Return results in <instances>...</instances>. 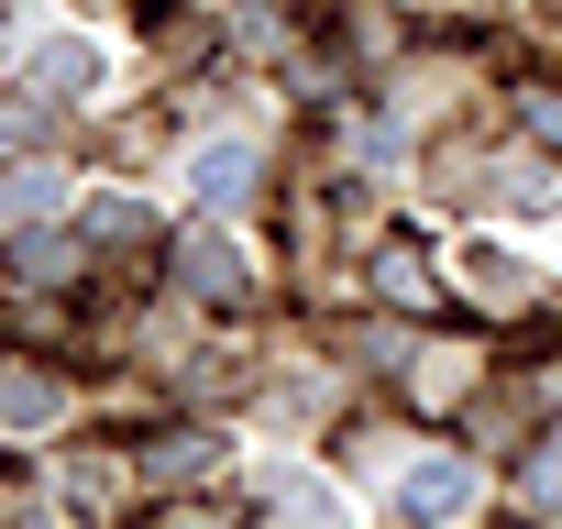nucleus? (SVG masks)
<instances>
[{
  "instance_id": "f257e3e1",
  "label": "nucleus",
  "mask_w": 562,
  "mask_h": 529,
  "mask_svg": "<svg viewBox=\"0 0 562 529\" xmlns=\"http://www.w3.org/2000/svg\"><path fill=\"white\" fill-rule=\"evenodd\" d=\"M100 78H111V56H100L89 34H45V45L23 56V100H45V111H78V100H100Z\"/></svg>"
},
{
  "instance_id": "f03ea898",
  "label": "nucleus",
  "mask_w": 562,
  "mask_h": 529,
  "mask_svg": "<svg viewBox=\"0 0 562 529\" xmlns=\"http://www.w3.org/2000/svg\"><path fill=\"white\" fill-rule=\"evenodd\" d=\"M474 496H485V485H474V463H463V452H419V463L397 474V518H408V529H452Z\"/></svg>"
},
{
  "instance_id": "7ed1b4c3",
  "label": "nucleus",
  "mask_w": 562,
  "mask_h": 529,
  "mask_svg": "<svg viewBox=\"0 0 562 529\" xmlns=\"http://www.w3.org/2000/svg\"><path fill=\"white\" fill-rule=\"evenodd\" d=\"M188 199H199L210 221L243 210V199H254V144H199V155H188Z\"/></svg>"
},
{
  "instance_id": "20e7f679",
  "label": "nucleus",
  "mask_w": 562,
  "mask_h": 529,
  "mask_svg": "<svg viewBox=\"0 0 562 529\" xmlns=\"http://www.w3.org/2000/svg\"><path fill=\"white\" fill-rule=\"evenodd\" d=\"M188 288L199 299H254V254L232 232H188Z\"/></svg>"
},
{
  "instance_id": "39448f33",
  "label": "nucleus",
  "mask_w": 562,
  "mask_h": 529,
  "mask_svg": "<svg viewBox=\"0 0 562 529\" xmlns=\"http://www.w3.org/2000/svg\"><path fill=\"white\" fill-rule=\"evenodd\" d=\"M67 419V386H45V375H0V430H56Z\"/></svg>"
},
{
  "instance_id": "423d86ee",
  "label": "nucleus",
  "mask_w": 562,
  "mask_h": 529,
  "mask_svg": "<svg viewBox=\"0 0 562 529\" xmlns=\"http://www.w3.org/2000/svg\"><path fill=\"white\" fill-rule=\"evenodd\" d=\"M265 496H276V518H288V529H342V496H321L310 474H276Z\"/></svg>"
},
{
  "instance_id": "0eeeda50",
  "label": "nucleus",
  "mask_w": 562,
  "mask_h": 529,
  "mask_svg": "<svg viewBox=\"0 0 562 529\" xmlns=\"http://www.w3.org/2000/svg\"><path fill=\"white\" fill-rule=\"evenodd\" d=\"M56 199H67V177H56V166H23L12 188H0V232H12V221H34V210H56Z\"/></svg>"
},
{
  "instance_id": "6e6552de",
  "label": "nucleus",
  "mask_w": 562,
  "mask_h": 529,
  "mask_svg": "<svg viewBox=\"0 0 562 529\" xmlns=\"http://www.w3.org/2000/svg\"><path fill=\"white\" fill-rule=\"evenodd\" d=\"M463 264H474V299H529V264H518V254H496V243H474Z\"/></svg>"
},
{
  "instance_id": "1a4fd4ad",
  "label": "nucleus",
  "mask_w": 562,
  "mask_h": 529,
  "mask_svg": "<svg viewBox=\"0 0 562 529\" xmlns=\"http://www.w3.org/2000/svg\"><path fill=\"white\" fill-rule=\"evenodd\" d=\"M529 496H540V507H562V441H551V452L529 463Z\"/></svg>"
}]
</instances>
